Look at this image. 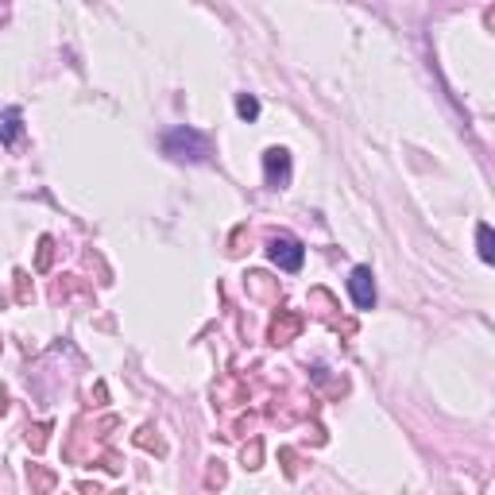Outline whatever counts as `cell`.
I'll return each mask as SVG.
<instances>
[{
	"mask_svg": "<svg viewBox=\"0 0 495 495\" xmlns=\"http://www.w3.org/2000/svg\"><path fill=\"white\" fill-rule=\"evenodd\" d=\"M163 151L178 163H205L213 147H209V136H205V132L182 124V128H170L167 136H163Z\"/></svg>",
	"mask_w": 495,
	"mask_h": 495,
	"instance_id": "cell-1",
	"label": "cell"
},
{
	"mask_svg": "<svg viewBox=\"0 0 495 495\" xmlns=\"http://www.w3.org/2000/svg\"><path fill=\"white\" fill-rule=\"evenodd\" d=\"M267 260L275 263V267H283V271H298L302 267V260H306V248H302L294 236H271L267 240Z\"/></svg>",
	"mask_w": 495,
	"mask_h": 495,
	"instance_id": "cell-2",
	"label": "cell"
},
{
	"mask_svg": "<svg viewBox=\"0 0 495 495\" xmlns=\"http://www.w3.org/2000/svg\"><path fill=\"white\" fill-rule=\"evenodd\" d=\"M263 170H267L271 190H283L291 182V155H286V147H267L263 151Z\"/></svg>",
	"mask_w": 495,
	"mask_h": 495,
	"instance_id": "cell-3",
	"label": "cell"
},
{
	"mask_svg": "<svg viewBox=\"0 0 495 495\" xmlns=\"http://www.w3.org/2000/svg\"><path fill=\"white\" fill-rule=\"evenodd\" d=\"M349 294H352V302H356V310H371V306H375V279H371V267H352Z\"/></svg>",
	"mask_w": 495,
	"mask_h": 495,
	"instance_id": "cell-4",
	"label": "cell"
},
{
	"mask_svg": "<svg viewBox=\"0 0 495 495\" xmlns=\"http://www.w3.org/2000/svg\"><path fill=\"white\" fill-rule=\"evenodd\" d=\"M298 329H302V318H298V313H279L275 325H271V341H275V344H286L294 333H298Z\"/></svg>",
	"mask_w": 495,
	"mask_h": 495,
	"instance_id": "cell-5",
	"label": "cell"
},
{
	"mask_svg": "<svg viewBox=\"0 0 495 495\" xmlns=\"http://www.w3.org/2000/svg\"><path fill=\"white\" fill-rule=\"evenodd\" d=\"M236 117H240V120H255V117H260V101L248 97V93H240V97H236Z\"/></svg>",
	"mask_w": 495,
	"mask_h": 495,
	"instance_id": "cell-6",
	"label": "cell"
},
{
	"mask_svg": "<svg viewBox=\"0 0 495 495\" xmlns=\"http://www.w3.org/2000/svg\"><path fill=\"white\" fill-rule=\"evenodd\" d=\"M476 236H480V260H484V263H491V260H495V248H491V228H488V225H480V228H476Z\"/></svg>",
	"mask_w": 495,
	"mask_h": 495,
	"instance_id": "cell-7",
	"label": "cell"
},
{
	"mask_svg": "<svg viewBox=\"0 0 495 495\" xmlns=\"http://www.w3.org/2000/svg\"><path fill=\"white\" fill-rule=\"evenodd\" d=\"M16 132H20V112H8V124H4V144H16Z\"/></svg>",
	"mask_w": 495,
	"mask_h": 495,
	"instance_id": "cell-8",
	"label": "cell"
},
{
	"mask_svg": "<svg viewBox=\"0 0 495 495\" xmlns=\"http://www.w3.org/2000/svg\"><path fill=\"white\" fill-rule=\"evenodd\" d=\"M244 460L248 468H260V441H252V449H244Z\"/></svg>",
	"mask_w": 495,
	"mask_h": 495,
	"instance_id": "cell-9",
	"label": "cell"
},
{
	"mask_svg": "<svg viewBox=\"0 0 495 495\" xmlns=\"http://www.w3.org/2000/svg\"><path fill=\"white\" fill-rule=\"evenodd\" d=\"M47 263H51V240H43V244H39V271H43Z\"/></svg>",
	"mask_w": 495,
	"mask_h": 495,
	"instance_id": "cell-10",
	"label": "cell"
},
{
	"mask_svg": "<svg viewBox=\"0 0 495 495\" xmlns=\"http://www.w3.org/2000/svg\"><path fill=\"white\" fill-rule=\"evenodd\" d=\"M0 414H4V391H0Z\"/></svg>",
	"mask_w": 495,
	"mask_h": 495,
	"instance_id": "cell-11",
	"label": "cell"
}]
</instances>
